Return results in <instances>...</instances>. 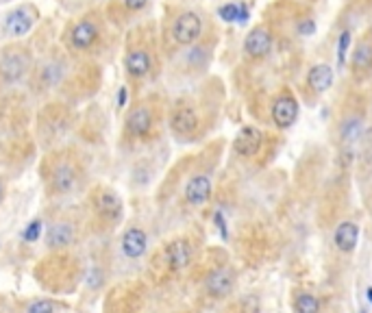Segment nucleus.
Returning <instances> with one entry per match:
<instances>
[{
	"mask_svg": "<svg viewBox=\"0 0 372 313\" xmlns=\"http://www.w3.org/2000/svg\"><path fill=\"white\" fill-rule=\"evenodd\" d=\"M368 96L359 89L346 94L342 98V105L338 107L336 124H334V142L338 146V157L344 168L355 163V155L359 144L363 142V135L368 130Z\"/></svg>",
	"mask_w": 372,
	"mask_h": 313,
	"instance_id": "1",
	"label": "nucleus"
},
{
	"mask_svg": "<svg viewBox=\"0 0 372 313\" xmlns=\"http://www.w3.org/2000/svg\"><path fill=\"white\" fill-rule=\"evenodd\" d=\"M41 172H44L48 196L55 198L74 194L83 183V163L74 150H57L48 155Z\"/></svg>",
	"mask_w": 372,
	"mask_h": 313,
	"instance_id": "2",
	"label": "nucleus"
},
{
	"mask_svg": "<svg viewBox=\"0 0 372 313\" xmlns=\"http://www.w3.org/2000/svg\"><path fill=\"white\" fill-rule=\"evenodd\" d=\"M168 124H170L172 135L179 138L181 142H194L202 138L207 128L212 126L207 105L192 96H183L172 105Z\"/></svg>",
	"mask_w": 372,
	"mask_h": 313,
	"instance_id": "3",
	"label": "nucleus"
},
{
	"mask_svg": "<svg viewBox=\"0 0 372 313\" xmlns=\"http://www.w3.org/2000/svg\"><path fill=\"white\" fill-rule=\"evenodd\" d=\"M105 39V22L96 14L72 20L63 31V46L72 55H90L100 48Z\"/></svg>",
	"mask_w": 372,
	"mask_h": 313,
	"instance_id": "4",
	"label": "nucleus"
},
{
	"mask_svg": "<svg viewBox=\"0 0 372 313\" xmlns=\"http://www.w3.org/2000/svg\"><path fill=\"white\" fill-rule=\"evenodd\" d=\"M301 116V98L289 85H281L268 98V124L283 133L289 130Z\"/></svg>",
	"mask_w": 372,
	"mask_h": 313,
	"instance_id": "5",
	"label": "nucleus"
},
{
	"mask_svg": "<svg viewBox=\"0 0 372 313\" xmlns=\"http://www.w3.org/2000/svg\"><path fill=\"white\" fill-rule=\"evenodd\" d=\"M214 170L216 159L212 161H200L196 170L187 176L183 185V202L192 209H200L214 196Z\"/></svg>",
	"mask_w": 372,
	"mask_h": 313,
	"instance_id": "6",
	"label": "nucleus"
},
{
	"mask_svg": "<svg viewBox=\"0 0 372 313\" xmlns=\"http://www.w3.org/2000/svg\"><path fill=\"white\" fill-rule=\"evenodd\" d=\"M205 37V20L198 11H181L177 14L168 29H165V39H168L170 46L177 48H190L194 43H198Z\"/></svg>",
	"mask_w": 372,
	"mask_h": 313,
	"instance_id": "7",
	"label": "nucleus"
},
{
	"mask_svg": "<svg viewBox=\"0 0 372 313\" xmlns=\"http://www.w3.org/2000/svg\"><path fill=\"white\" fill-rule=\"evenodd\" d=\"M140 37H133L129 41L127 55H124V70H127V76L133 81H144L155 72V46L146 39V35H142V31L138 33Z\"/></svg>",
	"mask_w": 372,
	"mask_h": 313,
	"instance_id": "8",
	"label": "nucleus"
},
{
	"mask_svg": "<svg viewBox=\"0 0 372 313\" xmlns=\"http://www.w3.org/2000/svg\"><path fill=\"white\" fill-rule=\"evenodd\" d=\"M277 48V35L268 22H262L246 33L242 41V57L248 66H259L272 57Z\"/></svg>",
	"mask_w": 372,
	"mask_h": 313,
	"instance_id": "9",
	"label": "nucleus"
},
{
	"mask_svg": "<svg viewBox=\"0 0 372 313\" xmlns=\"http://www.w3.org/2000/svg\"><path fill=\"white\" fill-rule=\"evenodd\" d=\"M336 83V70L331 63L326 61H318L314 66L307 68L305 76H303V83H301V101L307 105V107H316L318 101L329 92L331 87Z\"/></svg>",
	"mask_w": 372,
	"mask_h": 313,
	"instance_id": "10",
	"label": "nucleus"
},
{
	"mask_svg": "<svg viewBox=\"0 0 372 313\" xmlns=\"http://www.w3.org/2000/svg\"><path fill=\"white\" fill-rule=\"evenodd\" d=\"M90 207H92L94 217L98 220V225L107 227V229L115 227L124 215V200L120 198L118 192H113L111 188H105V185H98L92 190Z\"/></svg>",
	"mask_w": 372,
	"mask_h": 313,
	"instance_id": "11",
	"label": "nucleus"
},
{
	"mask_svg": "<svg viewBox=\"0 0 372 313\" xmlns=\"http://www.w3.org/2000/svg\"><path fill=\"white\" fill-rule=\"evenodd\" d=\"M272 140L274 138L268 135V133L262 130L259 126L246 124L237 130V135L233 140V155L242 161H255L268 150Z\"/></svg>",
	"mask_w": 372,
	"mask_h": 313,
	"instance_id": "12",
	"label": "nucleus"
},
{
	"mask_svg": "<svg viewBox=\"0 0 372 313\" xmlns=\"http://www.w3.org/2000/svg\"><path fill=\"white\" fill-rule=\"evenodd\" d=\"M33 70V55L24 46H7L0 53V85L11 87Z\"/></svg>",
	"mask_w": 372,
	"mask_h": 313,
	"instance_id": "13",
	"label": "nucleus"
},
{
	"mask_svg": "<svg viewBox=\"0 0 372 313\" xmlns=\"http://www.w3.org/2000/svg\"><path fill=\"white\" fill-rule=\"evenodd\" d=\"M237 285V270L231 263H216L202 277V292L212 300H227Z\"/></svg>",
	"mask_w": 372,
	"mask_h": 313,
	"instance_id": "14",
	"label": "nucleus"
},
{
	"mask_svg": "<svg viewBox=\"0 0 372 313\" xmlns=\"http://www.w3.org/2000/svg\"><path fill=\"white\" fill-rule=\"evenodd\" d=\"M346 66H348L351 78L357 87L372 81V33L370 31L357 37V41L351 48Z\"/></svg>",
	"mask_w": 372,
	"mask_h": 313,
	"instance_id": "15",
	"label": "nucleus"
},
{
	"mask_svg": "<svg viewBox=\"0 0 372 313\" xmlns=\"http://www.w3.org/2000/svg\"><path fill=\"white\" fill-rule=\"evenodd\" d=\"M155 122H157V116H155V107L146 101L133 105L124 118V138L127 140H133V142H142V140H148L155 130Z\"/></svg>",
	"mask_w": 372,
	"mask_h": 313,
	"instance_id": "16",
	"label": "nucleus"
},
{
	"mask_svg": "<svg viewBox=\"0 0 372 313\" xmlns=\"http://www.w3.org/2000/svg\"><path fill=\"white\" fill-rule=\"evenodd\" d=\"M359 240H361V225L353 217L338 220L334 225V231H331V248H334V252L340 259H351L359 248Z\"/></svg>",
	"mask_w": 372,
	"mask_h": 313,
	"instance_id": "17",
	"label": "nucleus"
},
{
	"mask_svg": "<svg viewBox=\"0 0 372 313\" xmlns=\"http://www.w3.org/2000/svg\"><path fill=\"white\" fill-rule=\"evenodd\" d=\"M196 246L190 237H175L163 246V263L170 272L179 274L194 263Z\"/></svg>",
	"mask_w": 372,
	"mask_h": 313,
	"instance_id": "18",
	"label": "nucleus"
},
{
	"mask_svg": "<svg viewBox=\"0 0 372 313\" xmlns=\"http://www.w3.org/2000/svg\"><path fill=\"white\" fill-rule=\"evenodd\" d=\"M78 231H81V227H78V222L74 217H70V215L59 217V220L53 222V225L48 227V231H46V246L51 250H55V252L68 250V248H72L76 244Z\"/></svg>",
	"mask_w": 372,
	"mask_h": 313,
	"instance_id": "19",
	"label": "nucleus"
},
{
	"mask_svg": "<svg viewBox=\"0 0 372 313\" xmlns=\"http://www.w3.org/2000/svg\"><path fill=\"white\" fill-rule=\"evenodd\" d=\"M289 309L292 313H324L326 304L320 294L307 289L305 285H294L289 294Z\"/></svg>",
	"mask_w": 372,
	"mask_h": 313,
	"instance_id": "20",
	"label": "nucleus"
},
{
	"mask_svg": "<svg viewBox=\"0 0 372 313\" xmlns=\"http://www.w3.org/2000/svg\"><path fill=\"white\" fill-rule=\"evenodd\" d=\"M37 9L33 5H20L18 9H14L11 14H7L5 18V31L11 37H24L26 33H31V29L37 22Z\"/></svg>",
	"mask_w": 372,
	"mask_h": 313,
	"instance_id": "21",
	"label": "nucleus"
},
{
	"mask_svg": "<svg viewBox=\"0 0 372 313\" xmlns=\"http://www.w3.org/2000/svg\"><path fill=\"white\" fill-rule=\"evenodd\" d=\"M120 250L122 255L131 259V261H138L146 255L148 250V235L142 227H129L127 231L122 233V240H120Z\"/></svg>",
	"mask_w": 372,
	"mask_h": 313,
	"instance_id": "22",
	"label": "nucleus"
},
{
	"mask_svg": "<svg viewBox=\"0 0 372 313\" xmlns=\"http://www.w3.org/2000/svg\"><path fill=\"white\" fill-rule=\"evenodd\" d=\"M66 70H68V66L61 59H48V61H44V63L37 68V83H39V87H44V89L57 87L63 81Z\"/></svg>",
	"mask_w": 372,
	"mask_h": 313,
	"instance_id": "23",
	"label": "nucleus"
},
{
	"mask_svg": "<svg viewBox=\"0 0 372 313\" xmlns=\"http://www.w3.org/2000/svg\"><path fill=\"white\" fill-rule=\"evenodd\" d=\"M150 0H113L109 5V16L115 22H124V20H131L133 16L142 14L148 7Z\"/></svg>",
	"mask_w": 372,
	"mask_h": 313,
	"instance_id": "24",
	"label": "nucleus"
},
{
	"mask_svg": "<svg viewBox=\"0 0 372 313\" xmlns=\"http://www.w3.org/2000/svg\"><path fill=\"white\" fill-rule=\"evenodd\" d=\"M212 51H214V41L212 43H205L202 39L194 46H190V51L185 53V63H187V70H196V72H202L207 68V63L212 61Z\"/></svg>",
	"mask_w": 372,
	"mask_h": 313,
	"instance_id": "25",
	"label": "nucleus"
},
{
	"mask_svg": "<svg viewBox=\"0 0 372 313\" xmlns=\"http://www.w3.org/2000/svg\"><path fill=\"white\" fill-rule=\"evenodd\" d=\"M351 48H353V31L351 29H342L340 35H338V46H336V59H338L336 63H338V70H344L346 68Z\"/></svg>",
	"mask_w": 372,
	"mask_h": 313,
	"instance_id": "26",
	"label": "nucleus"
},
{
	"mask_svg": "<svg viewBox=\"0 0 372 313\" xmlns=\"http://www.w3.org/2000/svg\"><path fill=\"white\" fill-rule=\"evenodd\" d=\"M220 16L222 20L227 22H246L248 20V7L246 5H235V3H229L220 9Z\"/></svg>",
	"mask_w": 372,
	"mask_h": 313,
	"instance_id": "27",
	"label": "nucleus"
},
{
	"mask_svg": "<svg viewBox=\"0 0 372 313\" xmlns=\"http://www.w3.org/2000/svg\"><path fill=\"white\" fill-rule=\"evenodd\" d=\"M57 311H59V302H57V300L39 298V300L29 302V307H26L24 313H57Z\"/></svg>",
	"mask_w": 372,
	"mask_h": 313,
	"instance_id": "28",
	"label": "nucleus"
},
{
	"mask_svg": "<svg viewBox=\"0 0 372 313\" xmlns=\"http://www.w3.org/2000/svg\"><path fill=\"white\" fill-rule=\"evenodd\" d=\"M39 233H41V222H39V220H37V222H31L29 229H26V233H24V240H26V242H35V240L39 237Z\"/></svg>",
	"mask_w": 372,
	"mask_h": 313,
	"instance_id": "29",
	"label": "nucleus"
},
{
	"mask_svg": "<svg viewBox=\"0 0 372 313\" xmlns=\"http://www.w3.org/2000/svg\"><path fill=\"white\" fill-rule=\"evenodd\" d=\"M366 300L372 304V285H368V287H366Z\"/></svg>",
	"mask_w": 372,
	"mask_h": 313,
	"instance_id": "30",
	"label": "nucleus"
},
{
	"mask_svg": "<svg viewBox=\"0 0 372 313\" xmlns=\"http://www.w3.org/2000/svg\"><path fill=\"white\" fill-rule=\"evenodd\" d=\"M3 200H5V183L0 181V202H3Z\"/></svg>",
	"mask_w": 372,
	"mask_h": 313,
	"instance_id": "31",
	"label": "nucleus"
},
{
	"mask_svg": "<svg viewBox=\"0 0 372 313\" xmlns=\"http://www.w3.org/2000/svg\"><path fill=\"white\" fill-rule=\"evenodd\" d=\"M368 105H370V116H372V92H370V98H368Z\"/></svg>",
	"mask_w": 372,
	"mask_h": 313,
	"instance_id": "32",
	"label": "nucleus"
},
{
	"mask_svg": "<svg viewBox=\"0 0 372 313\" xmlns=\"http://www.w3.org/2000/svg\"><path fill=\"white\" fill-rule=\"evenodd\" d=\"M0 3H9V0H0Z\"/></svg>",
	"mask_w": 372,
	"mask_h": 313,
	"instance_id": "33",
	"label": "nucleus"
},
{
	"mask_svg": "<svg viewBox=\"0 0 372 313\" xmlns=\"http://www.w3.org/2000/svg\"><path fill=\"white\" fill-rule=\"evenodd\" d=\"M370 33H372V29H370Z\"/></svg>",
	"mask_w": 372,
	"mask_h": 313,
	"instance_id": "34",
	"label": "nucleus"
},
{
	"mask_svg": "<svg viewBox=\"0 0 372 313\" xmlns=\"http://www.w3.org/2000/svg\"><path fill=\"white\" fill-rule=\"evenodd\" d=\"M361 313H363V311H361Z\"/></svg>",
	"mask_w": 372,
	"mask_h": 313,
	"instance_id": "35",
	"label": "nucleus"
}]
</instances>
